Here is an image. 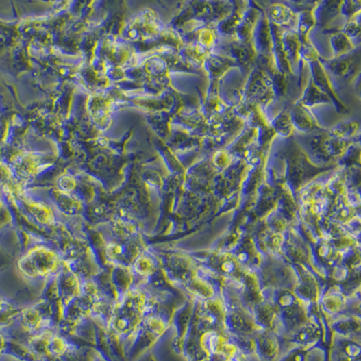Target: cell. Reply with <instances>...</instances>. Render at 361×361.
<instances>
[{"instance_id":"1","label":"cell","mask_w":361,"mask_h":361,"mask_svg":"<svg viewBox=\"0 0 361 361\" xmlns=\"http://www.w3.org/2000/svg\"><path fill=\"white\" fill-rule=\"evenodd\" d=\"M275 99L272 89V81L265 71L255 66L247 78L243 89L241 102L258 105L266 113L267 107Z\"/></svg>"},{"instance_id":"2","label":"cell","mask_w":361,"mask_h":361,"mask_svg":"<svg viewBox=\"0 0 361 361\" xmlns=\"http://www.w3.org/2000/svg\"><path fill=\"white\" fill-rule=\"evenodd\" d=\"M213 53H221L234 60L238 69L242 73L253 69L257 60V53L252 42H243L235 38H232L225 45L219 42Z\"/></svg>"},{"instance_id":"3","label":"cell","mask_w":361,"mask_h":361,"mask_svg":"<svg viewBox=\"0 0 361 361\" xmlns=\"http://www.w3.org/2000/svg\"><path fill=\"white\" fill-rule=\"evenodd\" d=\"M318 60H319L326 73L328 72L331 75L338 77V78L353 81L356 76L360 75V55L359 50L355 49L353 52L338 58H323L320 56Z\"/></svg>"},{"instance_id":"4","label":"cell","mask_w":361,"mask_h":361,"mask_svg":"<svg viewBox=\"0 0 361 361\" xmlns=\"http://www.w3.org/2000/svg\"><path fill=\"white\" fill-rule=\"evenodd\" d=\"M308 64L312 82H314V84L316 85L322 92L329 97L332 103L334 104V106L338 112L342 113V114H348V108H347L345 105L340 101V99L338 98L336 93L334 92V88H332L331 79H329L325 70L323 69V65L321 64L319 60L310 62Z\"/></svg>"},{"instance_id":"5","label":"cell","mask_w":361,"mask_h":361,"mask_svg":"<svg viewBox=\"0 0 361 361\" xmlns=\"http://www.w3.org/2000/svg\"><path fill=\"white\" fill-rule=\"evenodd\" d=\"M267 19L284 30L297 31V14L284 3H275L265 12Z\"/></svg>"},{"instance_id":"6","label":"cell","mask_w":361,"mask_h":361,"mask_svg":"<svg viewBox=\"0 0 361 361\" xmlns=\"http://www.w3.org/2000/svg\"><path fill=\"white\" fill-rule=\"evenodd\" d=\"M203 68L210 82H220L229 71L238 68L234 60L217 53H210L203 62Z\"/></svg>"},{"instance_id":"7","label":"cell","mask_w":361,"mask_h":361,"mask_svg":"<svg viewBox=\"0 0 361 361\" xmlns=\"http://www.w3.org/2000/svg\"><path fill=\"white\" fill-rule=\"evenodd\" d=\"M289 113L295 132L307 134L322 129V127L317 123L316 119L312 114L311 110L304 107L300 102L297 101L290 109Z\"/></svg>"},{"instance_id":"8","label":"cell","mask_w":361,"mask_h":361,"mask_svg":"<svg viewBox=\"0 0 361 361\" xmlns=\"http://www.w3.org/2000/svg\"><path fill=\"white\" fill-rule=\"evenodd\" d=\"M201 110L207 119L210 116L223 114L229 112L230 108L227 106L219 93V82H210L208 92L201 103Z\"/></svg>"},{"instance_id":"9","label":"cell","mask_w":361,"mask_h":361,"mask_svg":"<svg viewBox=\"0 0 361 361\" xmlns=\"http://www.w3.org/2000/svg\"><path fill=\"white\" fill-rule=\"evenodd\" d=\"M249 5L235 34V39L243 42H252L253 33L262 12L260 8L251 5V3L249 2Z\"/></svg>"},{"instance_id":"10","label":"cell","mask_w":361,"mask_h":361,"mask_svg":"<svg viewBox=\"0 0 361 361\" xmlns=\"http://www.w3.org/2000/svg\"><path fill=\"white\" fill-rule=\"evenodd\" d=\"M269 25L272 35L273 58H274L275 66L280 73H285L287 76L292 75L283 47L282 34L284 29L273 24L272 22H269Z\"/></svg>"},{"instance_id":"11","label":"cell","mask_w":361,"mask_h":361,"mask_svg":"<svg viewBox=\"0 0 361 361\" xmlns=\"http://www.w3.org/2000/svg\"><path fill=\"white\" fill-rule=\"evenodd\" d=\"M247 2H234V8L227 18L221 20L215 27L218 35L227 38H235L236 30L245 12Z\"/></svg>"},{"instance_id":"12","label":"cell","mask_w":361,"mask_h":361,"mask_svg":"<svg viewBox=\"0 0 361 361\" xmlns=\"http://www.w3.org/2000/svg\"><path fill=\"white\" fill-rule=\"evenodd\" d=\"M282 42L287 62L291 68L292 75L299 68L301 42L295 31L283 30Z\"/></svg>"},{"instance_id":"13","label":"cell","mask_w":361,"mask_h":361,"mask_svg":"<svg viewBox=\"0 0 361 361\" xmlns=\"http://www.w3.org/2000/svg\"><path fill=\"white\" fill-rule=\"evenodd\" d=\"M342 1L317 2L316 7L312 10L315 24L320 27H326L338 16H340V5Z\"/></svg>"},{"instance_id":"14","label":"cell","mask_w":361,"mask_h":361,"mask_svg":"<svg viewBox=\"0 0 361 361\" xmlns=\"http://www.w3.org/2000/svg\"><path fill=\"white\" fill-rule=\"evenodd\" d=\"M255 142H257V129L246 126L225 149L233 156V158L242 159L243 153L247 147Z\"/></svg>"},{"instance_id":"15","label":"cell","mask_w":361,"mask_h":361,"mask_svg":"<svg viewBox=\"0 0 361 361\" xmlns=\"http://www.w3.org/2000/svg\"><path fill=\"white\" fill-rule=\"evenodd\" d=\"M298 102L311 110L312 108L322 104H332L329 97L319 89L310 78L308 84L304 88L302 97Z\"/></svg>"},{"instance_id":"16","label":"cell","mask_w":361,"mask_h":361,"mask_svg":"<svg viewBox=\"0 0 361 361\" xmlns=\"http://www.w3.org/2000/svg\"><path fill=\"white\" fill-rule=\"evenodd\" d=\"M353 142L356 141L334 138V136H329L327 134L323 143V151L329 159L337 163V161L342 158L349 145L353 143Z\"/></svg>"},{"instance_id":"17","label":"cell","mask_w":361,"mask_h":361,"mask_svg":"<svg viewBox=\"0 0 361 361\" xmlns=\"http://www.w3.org/2000/svg\"><path fill=\"white\" fill-rule=\"evenodd\" d=\"M289 110L290 109H284L279 114L269 121L270 126L274 129L275 135L279 138H291L295 132L290 118Z\"/></svg>"},{"instance_id":"18","label":"cell","mask_w":361,"mask_h":361,"mask_svg":"<svg viewBox=\"0 0 361 361\" xmlns=\"http://www.w3.org/2000/svg\"><path fill=\"white\" fill-rule=\"evenodd\" d=\"M329 136L334 138L345 139V140H355L360 132V124L354 121H345L339 122L331 129L326 130ZM356 141V140H355Z\"/></svg>"},{"instance_id":"19","label":"cell","mask_w":361,"mask_h":361,"mask_svg":"<svg viewBox=\"0 0 361 361\" xmlns=\"http://www.w3.org/2000/svg\"><path fill=\"white\" fill-rule=\"evenodd\" d=\"M329 44H331L332 51V58H340V56L348 55L356 49V47L352 44L351 40L344 36L340 31L332 34L329 38Z\"/></svg>"},{"instance_id":"20","label":"cell","mask_w":361,"mask_h":361,"mask_svg":"<svg viewBox=\"0 0 361 361\" xmlns=\"http://www.w3.org/2000/svg\"><path fill=\"white\" fill-rule=\"evenodd\" d=\"M218 36L215 27H204L195 34V42H193L200 45L207 52L212 53L217 47L219 42Z\"/></svg>"},{"instance_id":"21","label":"cell","mask_w":361,"mask_h":361,"mask_svg":"<svg viewBox=\"0 0 361 361\" xmlns=\"http://www.w3.org/2000/svg\"><path fill=\"white\" fill-rule=\"evenodd\" d=\"M315 25L316 24H315L314 16H312V11H303V12L297 14V27L295 32H297L301 42L310 38V33Z\"/></svg>"},{"instance_id":"22","label":"cell","mask_w":361,"mask_h":361,"mask_svg":"<svg viewBox=\"0 0 361 361\" xmlns=\"http://www.w3.org/2000/svg\"><path fill=\"white\" fill-rule=\"evenodd\" d=\"M360 141L353 142L349 145L342 158L337 161L338 166L343 169H360Z\"/></svg>"},{"instance_id":"23","label":"cell","mask_w":361,"mask_h":361,"mask_svg":"<svg viewBox=\"0 0 361 361\" xmlns=\"http://www.w3.org/2000/svg\"><path fill=\"white\" fill-rule=\"evenodd\" d=\"M206 49L195 42H192L184 50V58L189 62L190 66H195L196 69L203 68V62L209 55Z\"/></svg>"},{"instance_id":"24","label":"cell","mask_w":361,"mask_h":361,"mask_svg":"<svg viewBox=\"0 0 361 361\" xmlns=\"http://www.w3.org/2000/svg\"><path fill=\"white\" fill-rule=\"evenodd\" d=\"M272 81V89L275 93V99H283L286 95L288 89V81L285 73H280L275 68L266 72Z\"/></svg>"},{"instance_id":"25","label":"cell","mask_w":361,"mask_h":361,"mask_svg":"<svg viewBox=\"0 0 361 361\" xmlns=\"http://www.w3.org/2000/svg\"><path fill=\"white\" fill-rule=\"evenodd\" d=\"M340 32L351 40L352 44L355 45L357 40H360V13L354 16L353 18L346 21L345 24L340 28Z\"/></svg>"},{"instance_id":"26","label":"cell","mask_w":361,"mask_h":361,"mask_svg":"<svg viewBox=\"0 0 361 361\" xmlns=\"http://www.w3.org/2000/svg\"><path fill=\"white\" fill-rule=\"evenodd\" d=\"M210 160H212V166H214L216 171H224L228 169L234 158L224 149L218 150V151L210 155Z\"/></svg>"},{"instance_id":"27","label":"cell","mask_w":361,"mask_h":361,"mask_svg":"<svg viewBox=\"0 0 361 361\" xmlns=\"http://www.w3.org/2000/svg\"><path fill=\"white\" fill-rule=\"evenodd\" d=\"M319 58V53L312 44L311 39L309 38L306 41L301 42L300 59L303 60L306 64L317 61Z\"/></svg>"},{"instance_id":"28","label":"cell","mask_w":361,"mask_h":361,"mask_svg":"<svg viewBox=\"0 0 361 361\" xmlns=\"http://www.w3.org/2000/svg\"><path fill=\"white\" fill-rule=\"evenodd\" d=\"M360 1H342L340 5V16H343L346 21H348L360 13Z\"/></svg>"}]
</instances>
